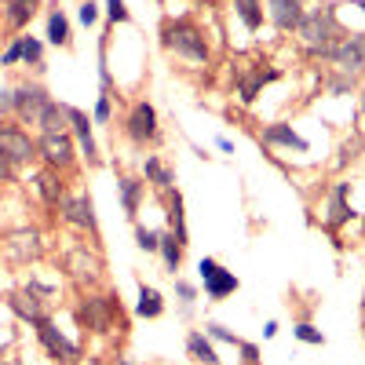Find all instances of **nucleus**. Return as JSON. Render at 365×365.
<instances>
[{
    "mask_svg": "<svg viewBox=\"0 0 365 365\" xmlns=\"http://www.w3.org/2000/svg\"><path fill=\"white\" fill-rule=\"evenodd\" d=\"M197 278H201V285H205V296H208V299H227L230 292H237V278H234V270L220 267L212 256L197 259Z\"/></svg>",
    "mask_w": 365,
    "mask_h": 365,
    "instance_id": "obj_8",
    "label": "nucleus"
},
{
    "mask_svg": "<svg viewBox=\"0 0 365 365\" xmlns=\"http://www.w3.org/2000/svg\"><path fill=\"white\" fill-rule=\"evenodd\" d=\"M117 194H120V208H125V216L135 220L139 205H143V194H146V182L135 179V175H120L117 179Z\"/></svg>",
    "mask_w": 365,
    "mask_h": 365,
    "instance_id": "obj_19",
    "label": "nucleus"
},
{
    "mask_svg": "<svg viewBox=\"0 0 365 365\" xmlns=\"http://www.w3.org/2000/svg\"><path fill=\"white\" fill-rule=\"evenodd\" d=\"M216 146H220V150H223V154H234V143H230V139H227V135H220V139H216Z\"/></svg>",
    "mask_w": 365,
    "mask_h": 365,
    "instance_id": "obj_44",
    "label": "nucleus"
},
{
    "mask_svg": "<svg viewBox=\"0 0 365 365\" xmlns=\"http://www.w3.org/2000/svg\"><path fill=\"white\" fill-rule=\"evenodd\" d=\"M0 158H8L15 168L29 165L37 158V139H29V132H22L19 125H8L0 120Z\"/></svg>",
    "mask_w": 365,
    "mask_h": 365,
    "instance_id": "obj_7",
    "label": "nucleus"
},
{
    "mask_svg": "<svg viewBox=\"0 0 365 365\" xmlns=\"http://www.w3.org/2000/svg\"><path fill=\"white\" fill-rule=\"evenodd\" d=\"M113 96H99V103H96V125H110V113H113V103H110Z\"/></svg>",
    "mask_w": 365,
    "mask_h": 365,
    "instance_id": "obj_40",
    "label": "nucleus"
},
{
    "mask_svg": "<svg viewBox=\"0 0 365 365\" xmlns=\"http://www.w3.org/2000/svg\"><path fill=\"white\" fill-rule=\"evenodd\" d=\"M37 340L44 344V351L55 358V361H63V365H73L77 358H81V347L77 344H70L66 336H63V332H58V325L51 322V318H41L37 325Z\"/></svg>",
    "mask_w": 365,
    "mask_h": 365,
    "instance_id": "obj_9",
    "label": "nucleus"
},
{
    "mask_svg": "<svg viewBox=\"0 0 365 365\" xmlns=\"http://www.w3.org/2000/svg\"><path fill=\"white\" fill-rule=\"evenodd\" d=\"M11 175H15V165H11L8 158H0V182H8Z\"/></svg>",
    "mask_w": 365,
    "mask_h": 365,
    "instance_id": "obj_43",
    "label": "nucleus"
},
{
    "mask_svg": "<svg viewBox=\"0 0 365 365\" xmlns=\"http://www.w3.org/2000/svg\"><path fill=\"white\" fill-rule=\"evenodd\" d=\"M278 73L274 70H252V73H245V77H237V96H241V103H256V96H259V88L267 84V81H274Z\"/></svg>",
    "mask_w": 365,
    "mask_h": 365,
    "instance_id": "obj_28",
    "label": "nucleus"
},
{
    "mask_svg": "<svg viewBox=\"0 0 365 365\" xmlns=\"http://www.w3.org/2000/svg\"><path fill=\"white\" fill-rule=\"evenodd\" d=\"M66 117H70V128L77 135V146H81V154L88 158V165H99V146L96 139H91V117L77 106H66Z\"/></svg>",
    "mask_w": 365,
    "mask_h": 365,
    "instance_id": "obj_14",
    "label": "nucleus"
},
{
    "mask_svg": "<svg viewBox=\"0 0 365 365\" xmlns=\"http://www.w3.org/2000/svg\"><path fill=\"white\" fill-rule=\"evenodd\" d=\"M234 15L245 22L249 34H256L263 26V0H234Z\"/></svg>",
    "mask_w": 365,
    "mask_h": 365,
    "instance_id": "obj_30",
    "label": "nucleus"
},
{
    "mask_svg": "<svg viewBox=\"0 0 365 365\" xmlns=\"http://www.w3.org/2000/svg\"><path fill=\"white\" fill-rule=\"evenodd\" d=\"M125 135L135 143V146H146V143H158L161 135V125H158V110L154 103H146V99H135L128 117H125Z\"/></svg>",
    "mask_w": 365,
    "mask_h": 365,
    "instance_id": "obj_6",
    "label": "nucleus"
},
{
    "mask_svg": "<svg viewBox=\"0 0 365 365\" xmlns=\"http://www.w3.org/2000/svg\"><path fill=\"white\" fill-rule=\"evenodd\" d=\"M175 296L182 299V307H187V311H190V307H194V299H197V289H194L190 282H182V278H179V274H175Z\"/></svg>",
    "mask_w": 365,
    "mask_h": 365,
    "instance_id": "obj_35",
    "label": "nucleus"
},
{
    "mask_svg": "<svg viewBox=\"0 0 365 365\" xmlns=\"http://www.w3.org/2000/svg\"><path fill=\"white\" fill-rule=\"evenodd\" d=\"M34 125L41 128V132H70V117H66V106H58L55 99L37 113V120Z\"/></svg>",
    "mask_w": 365,
    "mask_h": 365,
    "instance_id": "obj_26",
    "label": "nucleus"
},
{
    "mask_svg": "<svg viewBox=\"0 0 365 365\" xmlns=\"http://www.w3.org/2000/svg\"><path fill=\"white\" fill-rule=\"evenodd\" d=\"M34 15H37V0H4V19L11 29H26Z\"/></svg>",
    "mask_w": 365,
    "mask_h": 365,
    "instance_id": "obj_27",
    "label": "nucleus"
},
{
    "mask_svg": "<svg viewBox=\"0 0 365 365\" xmlns=\"http://www.w3.org/2000/svg\"><path fill=\"white\" fill-rule=\"evenodd\" d=\"M241 361H259V347L256 344H249V340H241Z\"/></svg>",
    "mask_w": 365,
    "mask_h": 365,
    "instance_id": "obj_41",
    "label": "nucleus"
},
{
    "mask_svg": "<svg viewBox=\"0 0 365 365\" xmlns=\"http://www.w3.org/2000/svg\"><path fill=\"white\" fill-rule=\"evenodd\" d=\"M241 365H259V361H241Z\"/></svg>",
    "mask_w": 365,
    "mask_h": 365,
    "instance_id": "obj_47",
    "label": "nucleus"
},
{
    "mask_svg": "<svg viewBox=\"0 0 365 365\" xmlns=\"http://www.w3.org/2000/svg\"><path fill=\"white\" fill-rule=\"evenodd\" d=\"M4 245H8V259L11 263H29V259H37V252H41V237L37 234H11Z\"/></svg>",
    "mask_w": 365,
    "mask_h": 365,
    "instance_id": "obj_21",
    "label": "nucleus"
},
{
    "mask_svg": "<svg viewBox=\"0 0 365 365\" xmlns=\"http://www.w3.org/2000/svg\"><path fill=\"white\" fill-rule=\"evenodd\" d=\"M187 354H190L197 365H220L216 347H212V340L205 336L201 329H190V332H187Z\"/></svg>",
    "mask_w": 365,
    "mask_h": 365,
    "instance_id": "obj_23",
    "label": "nucleus"
},
{
    "mask_svg": "<svg viewBox=\"0 0 365 365\" xmlns=\"http://www.w3.org/2000/svg\"><path fill=\"white\" fill-rule=\"evenodd\" d=\"M106 19L117 26V22H128L132 15H128V4L125 0H106Z\"/></svg>",
    "mask_w": 365,
    "mask_h": 365,
    "instance_id": "obj_36",
    "label": "nucleus"
},
{
    "mask_svg": "<svg viewBox=\"0 0 365 365\" xmlns=\"http://www.w3.org/2000/svg\"><path fill=\"white\" fill-rule=\"evenodd\" d=\"M11 96H15V113L26 120V125H34L37 113L51 103V96H48V88H44V84H19Z\"/></svg>",
    "mask_w": 365,
    "mask_h": 365,
    "instance_id": "obj_11",
    "label": "nucleus"
},
{
    "mask_svg": "<svg viewBox=\"0 0 365 365\" xmlns=\"http://www.w3.org/2000/svg\"><path fill=\"white\" fill-rule=\"evenodd\" d=\"M37 158L44 161V168H55V172H66L77 158V143L70 132H41L37 139Z\"/></svg>",
    "mask_w": 365,
    "mask_h": 365,
    "instance_id": "obj_4",
    "label": "nucleus"
},
{
    "mask_svg": "<svg viewBox=\"0 0 365 365\" xmlns=\"http://www.w3.org/2000/svg\"><path fill=\"white\" fill-rule=\"evenodd\" d=\"M22 63L26 66H44V44L37 37H22Z\"/></svg>",
    "mask_w": 365,
    "mask_h": 365,
    "instance_id": "obj_31",
    "label": "nucleus"
},
{
    "mask_svg": "<svg viewBox=\"0 0 365 365\" xmlns=\"http://www.w3.org/2000/svg\"><path fill=\"white\" fill-rule=\"evenodd\" d=\"M263 11L278 34H296L303 19V0H263Z\"/></svg>",
    "mask_w": 365,
    "mask_h": 365,
    "instance_id": "obj_12",
    "label": "nucleus"
},
{
    "mask_svg": "<svg viewBox=\"0 0 365 365\" xmlns=\"http://www.w3.org/2000/svg\"><path fill=\"white\" fill-rule=\"evenodd\" d=\"M292 336H296L299 344H311V347H322V344H325V332L314 329L311 322H299V325L292 329Z\"/></svg>",
    "mask_w": 365,
    "mask_h": 365,
    "instance_id": "obj_33",
    "label": "nucleus"
},
{
    "mask_svg": "<svg viewBox=\"0 0 365 365\" xmlns=\"http://www.w3.org/2000/svg\"><path fill=\"white\" fill-rule=\"evenodd\" d=\"M325 63H332L340 73L347 77H358L365 73V34H351V37H340L336 44H332L325 55Z\"/></svg>",
    "mask_w": 365,
    "mask_h": 365,
    "instance_id": "obj_5",
    "label": "nucleus"
},
{
    "mask_svg": "<svg viewBox=\"0 0 365 365\" xmlns=\"http://www.w3.org/2000/svg\"><path fill=\"white\" fill-rule=\"evenodd\" d=\"M48 41L55 48H70V19L63 15V8L48 11Z\"/></svg>",
    "mask_w": 365,
    "mask_h": 365,
    "instance_id": "obj_29",
    "label": "nucleus"
},
{
    "mask_svg": "<svg viewBox=\"0 0 365 365\" xmlns=\"http://www.w3.org/2000/svg\"><path fill=\"white\" fill-rule=\"evenodd\" d=\"M77 19H81L84 26H96V22H99V4H96V0H81Z\"/></svg>",
    "mask_w": 365,
    "mask_h": 365,
    "instance_id": "obj_38",
    "label": "nucleus"
},
{
    "mask_svg": "<svg viewBox=\"0 0 365 365\" xmlns=\"http://www.w3.org/2000/svg\"><path fill=\"white\" fill-rule=\"evenodd\" d=\"M81 322H84V329H91V332H110V329L125 332V329H128L125 311H120V299H117L113 292H110V296H84V299H81Z\"/></svg>",
    "mask_w": 365,
    "mask_h": 365,
    "instance_id": "obj_3",
    "label": "nucleus"
},
{
    "mask_svg": "<svg viewBox=\"0 0 365 365\" xmlns=\"http://www.w3.org/2000/svg\"><path fill=\"white\" fill-rule=\"evenodd\" d=\"M66 270L73 274L77 282H99L103 259H99L96 252H88L84 245H77V249H70V256H66Z\"/></svg>",
    "mask_w": 365,
    "mask_h": 365,
    "instance_id": "obj_16",
    "label": "nucleus"
},
{
    "mask_svg": "<svg viewBox=\"0 0 365 365\" xmlns=\"http://www.w3.org/2000/svg\"><path fill=\"white\" fill-rule=\"evenodd\" d=\"M34 187H37V194H41V201L48 208H58V201L66 197V182H63V175H58L55 168H41L37 179H34Z\"/></svg>",
    "mask_w": 365,
    "mask_h": 365,
    "instance_id": "obj_18",
    "label": "nucleus"
},
{
    "mask_svg": "<svg viewBox=\"0 0 365 365\" xmlns=\"http://www.w3.org/2000/svg\"><path fill=\"white\" fill-rule=\"evenodd\" d=\"M117 365H139V361H132V358H125V354H117Z\"/></svg>",
    "mask_w": 365,
    "mask_h": 365,
    "instance_id": "obj_46",
    "label": "nucleus"
},
{
    "mask_svg": "<svg viewBox=\"0 0 365 365\" xmlns=\"http://www.w3.org/2000/svg\"><path fill=\"white\" fill-rule=\"evenodd\" d=\"M8 307H11V314L15 318H22V322H29V325H37L41 318H48L44 314V299L37 296V292H11L8 296Z\"/></svg>",
    "mask_w": 365,
    "mask_h": 365,
    "instance_id": "obj_17",
    "label": "nucleus"
},
{
    "mask_svg": "<svg viewBox=\"0 0 365 365\" xmlns=\"http://www.w3.org/2000/svg\"><path fill=\"white\" fill-rule=\"evenodd\" d=\"M143 179L150 182L154 190H172V182H175V172L165 165V158H158V154H146L143 158Z\"/></svg>",
    "mask_w": 365,
    "mask_h": 365,
    "instance_id": "obj_20",
    "label": "nucleus"
},
{
    "mask_svg": "<svg viewBox=\"0 0 365 365\" xmlns=\"http://www.w3.org/2000/svg\"><path fill=\"white\" fill-rule=\"evenodd\" d=\"M158 241H161V234H158V230H150V227H135V245H139L143 252H158Z\"/></svg>",
    "mask_w": 365,
    "mask_h": 365,
    "instance_id": "obj_34",
    "label": "nucleus"
},
{
    "mask_svg": "<svg viewBox=\"0 0 365 365\" xmlns=\"http://www.w3.org/2000/svg\"><path fill=\"white\" fill-rule=\"evenodd\" d=\"M205 336L208 340H220V344H230V347H241V336H234V332L227 329V325H220V322H205Z\"/></svg>",
    "mask_w": 365,
    "mask_h": 365,
    "instance_id": "obj_32",
    "label": "nucleus"
},
{
    "mask_svg": "<svg viewBox=\"0 0 365 365\" xmlns=\"http://www.w3.org/2000/svg\"><path fill=\"white\" fill-rule=\"evenodd\" d=\"M161 44H165L172 55L187 58L190 66H208V63H212L205 29L194 26L190 19H168V22L161 26Z\"/></svg>",
    "mask_w": 365,
    "mask_h": 365,
    "instance_id": "obj_1",
    "label": "nucleus"
},
{
    "mask_svg": "<svg viewBox=\"0 0 365 365\" xmlns=\"http://www.w3.org/2000/svg\"><path fill=\"white\" fill-rule=\"evenodd\" d=\"M168 230L182 241V245H190V230H187V212H182V194L179 190H168Z\"/></svg>",
    "mask_w": 365,
    "mask_h": 365,
    "instance_id": "obj_25",
    "label": "nucleus"
},
{
    "mask_svg": "<svg viewBox=\"0 0 365 365\" xmlns=\"http://www.w3.org/2000/svg\"><path fill=\"white\" fill-rule=\"evenodd\" d=\"M15 63H22V37H15L11 48L0 55V66H15Z\"/></svg>",
    "mask_w": 365,
    "mask_h": 365,
    "instance_id": "obj_39",
    "label": "nucleus"
},
{
    "mask_svg": "<svg viewBox=\"0 0 365 365\" xmlns=\"http://www.w3.org/2000/svg\"><path fill=\"white\" fill-rule=\"evenodd\" d=\"M296 37H299V44L307 48L311 55H325L332 44L344 37V29H340L336 11H332L329 4H318V8L303 11V19L296 26Z\"/></svg>",
    "mask_w": 365,
    "mask_h": 365,
    "instance_id": "obj_2",
    "label": "nucleus"
},
{
    "mask_svg": "<svg viewBox=\"0 0 365 365\" xmlns=\"http://www.w3.org/2000/svg\"><path fill=\"white\" fill-rule=\"evenodd\" d=\"M325 88H329V91H336V96H344V91H354V77H347V73H332V77L325 81Z\"/></svg>",
    "mask_w": 365,
    "mask_h": 365,
    "instance_id": "obj_37",
    "label": "nucleus"
},
{
    "mask_svg": "<svg viewBox=\"0 0 365 365\" xmlns=\"http://www.w3.org/2000/svg\"><path fill=\"white\" fill-rule=\"evenodd\" d=\"M135 314L139 318H150V322H154V318H161L165 314V296L154 289V285H139V299H135Z\"/></svg>",
    "mask_w": 365,
    "mask_h": 365,
    "instance_id": "obj_24",
    "label": "nucleus"
},
{
    "mask_svg": "<svg viewBox=\"0 0 365 365\" xmlns=\"http://www.w3.org/2000/svg\"><path fill=\"white\" fill-rule=\"evenodd\" d=\"M263 336H267V340L278 336V322H267V325H263Z\"/></svg>",
    "mask_w": 365,
    "mask_h": 365,
    "instance_id": "obj_45",
    "label": "nucleus"
},
{
    "mask_svg": "<svg viewBox=\"0 0 365 365\" xmlns=\"http://www.w3.org/2000/svg\"><path fill=\"white\" fill-rule=\"evenodd\" d=\"M158 252H161V263H165V270L172 274H179V267H182V252H187V245H182V241L172 234V230H165L161 234V241H158Z\"/></svg>",
    "mask_w": 365,
    "mask_h": 365,
    "instance_id": "obj_22",
    "label": "nucleus"
},
{
    "mask_svg": "<svg viewBox=\"0 0 365 365\" xmlns=\"http://www.w3.org/2000/svg\"><path fill=\"white\" fill-rule=\"evenodd\" d=\"M358 8H365V0H361V4H358Z\"/></svg>",
    "mask_w": 365,
    "mask_h": 365,
    "instance_id": "obj_48",
    "label": "nucleus"
},
{
    "mask_svg": "<svg viewBox=\"0 0 365 365\" xmlns=\"http://www.w3.org/2000/svg\"><path fill=\"white\" fill-rule=\"evenodd\" d=\"M0 113H15V96L8 88H0Z\"/></svg>",
    "mask_w": 365,
    "mask_h": 365,
    "instance_id": "obj_42",
    "label": "nucleus"
},
{
    "mask_svg": "<svg viewBox=\"0 0 365 365\" xmlns=\"http://www.w3.org/2000/svg\"><path fill=\"white\" fill-rule=\"evenodd\" d=\"M347 220H351V182H336L329 194V205H325V227L340 230Z\"/></svg>",
    "mask_w": 365,
    "mask_h": 365,
    "instance_id": "obj_15",
    "label": "nucleus"
},
{
    "mask_svg": "<svg viewBox=\"0 0 365 365\" xmlns=\"http://www.w3.org/2000/svg\"><path fill=\"white\" fill-rule=\"evenodd\" d=\"M259 139H263L267 146H285V150H296V154H307V150H311V143L303 139L292 125H285V120H274V125H263Z\"/></svg>",
    "mask_w": 365,
    "mask_h": 365,
    "instance_id": "obj_13",
    "label": "nucleus"
},
{
    "mask_svg": "<svg viewBox=\"0 0 365 365\" xmlns=\"http://www.w3.org/2000/svg\"><path fill=\"white\" fill-rule=\"evenodd\" d=\"M58 216H63L70 227H77V230H88V234H96V230H99L96 205H91L88 194H66L63 201H58Z\"/></svg>",
    "mask_w": 365,
    "mask_h": 365,
    "instance_id": "obj_10",
    "label": "nucleus"
}]
</instances>
